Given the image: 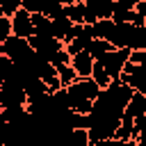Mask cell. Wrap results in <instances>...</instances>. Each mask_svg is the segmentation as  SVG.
I'll list each match as a JSON object with an SVG mask.
<instances>
[{"instance_id": "1", "label": "cell", "mask_w": 146, "mask_h": 146, "mask_svg": "<svg viewBox=\"0 0 146 146\" xmlns=\"http://www.w3.org/2000/svg\"><path fill=\"white\" fill-rule=\"evenodd\" d=\"M66 91H68V107L75 110L78 105H82V103H87V100L96 103V98H98V94H100V87H98L91 78H80V80L73 82Z\"/></svg>"}, {"instance_id": "2", "label": "cell", "mask_w": 146, "mask_h": 146, "mask_svg": "<svg viewBox=\"0 0 146 146\" xmlns=\"http://www.w3.org/2000/svg\"><path fill=\"white\" fill-rule=\"evenodd\" d=\"M132 89L128 87V84H123V82H112L107 89H103L100 94H98V100H103L105 105H110V107H114V110H121V112H125V105L130 103V98H132Z\"/></svg>"}, {"instance_id": "3", "label": "cell", "mask_w": 146, "mask_h": 146, "mask_svg": "<svg viewBox=\"0 0 146 146\" xmlns=\"http://www.w3.org/2000/svg\"><path fill=\"white\" fill-rule=\"evenodd\" d=\"M27 43H30V48L36 52V57L43 59V62H52L55 55H57L59 50H64V43L57 41L55 36H41V34H34V36L27 39Z\"/></svg>"}, {"instance_id": "4", "label": "cell", "mask_w": 146, "mask_h": 146, "mask_svg": "<svg viewBox=\"0 0 146 146\" xmlns=\"http://www.w3.org/2000/svg\"><path fill=\"white\" fill-rule=\"evenodd\" d=\"M130 52H132V50H128V48H114V50H110V52L100 59V64H103V68L107 71V75L112 78V82H116V80L121 78L123 66L130 62Z\"/></svg>"}, {"instance_id": "5", "label": "cell", "mask_w": 146, "mask_h": 146, "mask_svg": "<svg viewBox=\"0 0 146 146\" xmlns=\"http://www.w3.org/2000/svg\"><path fill=\"white\" fill-rule=\"evenodd\" d=\"M119 82H123V84H128L132 91L146 96V66H137V64H130V62H128V64L123 66V73H121Z\"/></svg>"}, {"instance_id": "6", "label": "cell", "mask_w": 146, "mask_h": 146, "mask_svg": "<svg viewBox=\"0 0 146 146\" xmlns=\"http://www.w3.org/2000/svg\"><path fill=\"white\" fill-rule=\"evenodd\" d=\"M27 105V94L23 87L11 84V82H2L0 84V107H25Z\"/></svg>"}, {"instance_id": "7", "label": "cell", "mask_w": 146, "mask_h": 146, "mask_svg": "<svg viewBox=\"0 0 146 146\" xmlns=\"http://www.w3.org/2000/svg\"><path fill=\"white\" fill-rule=\"evenodd\" d=\"M11 32L18 39H30L34 36V25H32V14H27L23 7L11 16Z\"/></svg>"}, {"instance_id": "8", "label": "cell", "mask_w": 146, "mask_h": 146, "mask_svg": "<svg viewBox=\"0 0 146 146\" xmlns=\"http://www.w3.org/2000/svg\"><path fill=\"white\" fill-rule=\"evenodd\" d=\"M135 25L130 23H114V32L110 36V43L114 48H128L132 50V41H135Z\"/></svg>"}, {"instance_id": "9", "label": "cell", "mask_w": 146, "mask_h": 146, "mask_svg": "<svg viewBox=\"0 0 146 146\" xmlns=\"http://www.w3.org/2000/svg\"><path fill=\"white\" fill-rule=\"evenodd\" d=\"M94 59H91V55L84 50V52H80V55H73L71 57V66H73V71L78 73V78H91V71H94Z\"/></svg>"}, {"instance_id": "10", "label": "cell", "mask_w": 146, "mask_h": 146, "mask_svg": "<svg viewBox=\"0 0 146 146\" xmlns=\"http://www.w3.org/2000/svg\"><path fill=\"white\" fill-rule=\"evenodd\" d=\"M50 21H52V36H55L57 41L66 43L68 34H71V30H73V23L66 18V14H64V11H62V14H57V16H52Z\"/></svg>"}, {"instance_id": "11", "label": "cell", "mask_w": 146, "mask_h": 146, "mask_svg": "<svg viewBox=\"0 0 146 146\" xmlns=\"http://www.w3.org/2000/svg\"><path fill=\"white\" fill-rule=\"evenodd\" d=\"M64 2V14L73 25H84V2L80 0H62Z\"/></svg>"}, {"instance_id": "12", "label": "cell", "mask_w": 146, "mask_h": 146, "mask_svg": "<svg viewBox=\"0 0 146 146\" xmlns=\"http://www.w3.org/2000/svg\"><path fill=\"white\" fill-rule=\"evenodd\" d=\"M84 5L96 14L98 21L112 18V14H114V0H84Z\"/></svg>"}, {"instance_id": "13", "label": "cell", "mask_w": 146, "mask_h": 146, "mask_svg": "<svg viewBox=\"0 0 146 146\" xmlns=\"http://www.w3.org/2000/svg\"><path fill=\"white\" fill-rule=\"evenodd\" d=\"M137 0H114V14L112 21L114 23H128V16L135 11Z\"/></svg>"}, {"instance_id": "14", "label": "cell", "mask_w": 146, "mask_h": 146, "mask_svg": "<svg viewBox=\"0 0 146 146\" xmlns=\"http://www.w3.org/2000/svg\"><path fill=\"white\" fill-rule=\"evenodd\" d=\"M125 116H130V119H139V116H144L146 114V96L144 94H132V98H130V103L125 105V112H123Z\"/></svg>"}, {"instance_id": "15", "label": "cell", "mask_w": 146, "mask_h": 146, "mask_svg": "<svg viewBox=\"0 0 146 146\" xmlns=\"http://www.w3.org/2000/svg\"><path fill=\"white\" fill-rule=\"evenodd\" d=\"M114 137L121 139V141H135V137H137V135H135V119H130V116L123 114V119H121Z\"/></svg>"}, {"instance_id": "16", "label": "cell", "mask_w": 146, "mask_h": 146, "mask_svg": "<svg viewBox=\"0 0 146 146\" xmlns=\"http://www.w3.org/2000/svg\"><path fill=\"white\" fill-rule=\"evenodd\" d=\"M110 50H114V46H112L110 41H103V39H94V41L89 43V48H87V52L91 55L94 62H100Z\"/></svg>"}, {"instance_id": "17", "label": "cell", "mask_w": 146, "mask_h": 146, "mask_svg": "<svg viewBox=\"0 0 146 146\" xmlns=\"http://www.w3.org/2000/svg\"><path fill=\"white\" fill-rule=\"evenodd\" d=\"M32 25H34V34L41 36H52V21L43 14H32Z\"/></svg>"}, {"instance_id": "18", "label": "cell", "mask_w": 146, "mask_h": 146, "mask_svg": "<svg viewBox=\"0 0 146 146\" xmlns=\"http://www.w3.org/2000/svg\"><path fill=\"white\" fill-rule=\"evenodd\" d=\"M112 32H114V21H112V18H105V21H96V23H94V36H96V39L110 41Z\"/></svg>"}, {"instance_id": "19", "label": "cell", "mask_w": 146, "mask_h": 146, "mask_svg": "<svg viewBox=\"0 0 146 146\" xmlns=\"http://www.w3.org/2000/svg\"><path fill=\"white\" fill-rule=\"evenodd\" d=\"M91 80H94V82L100 87V91H103V89H107V87L112 84V78L107 75V71L103 68V64H100V62H96V64H94V71H91Z\"/></svg>"}, {"instance_id": "20", "label": "cell", "mask_w": 146, "mask_h": 146, "mask_svg": "<svg viewBox=\"0 0 146 146\" xmlns=\"http://www.w3.org/2000/svg\"><path fill=\"white\" fill-rule=\"evenodd\" d=\"M57 73H59V84H62V89H68L73 82H78V80H80V78H78V73L73 71V66H71V64L59 66V68H57Z\"/></svg>"}, {"instance_id": "21", "label": "cell", "mask_w": 146, "mask_h": 146, "mask_svg": "<svg viewBox=\"0 0 146 146\" xmlns=\"http://www.w3.org/2000/svg\"><path fill=\"white\" fill-rule=\"evenodd\" d=\"M68 144H71V146H91V141H89V130H73L71 137H68Z\"/></svg>"}, {"instance_id": "22", "label": "cell", "mask_w": 146, "mask_h": 146, "mask_svg": "<svg viewBox=\"0 0 146 146\" xmlns=\"http://www.w3.org/2000/svg\"><path fill=\"white\" fill-rule=\"evenodd\" d=\"M11 71H14V62L7 55H0V84L11 75Z\"/></svg>"}, {"instance_id": "23", "label": "cell", "mask_w": 146, "mask_h": 146, "mask_svg": "<svg viewBox=\"0 0 146 146\" xmlns=\"http://www.w3.org/2000/svg\"><path fill=\"white\" fill-rule=\"evenodd\" d=\"M0 5H2V11H5L7 18H11L21 9V0H0Z\"/></svg>"}, {"instance_id": "24", "label": "cell", "mask_w": 146, "mask_h": 146, "mask_svg": "<svg viewBox=\"0 0 146 146\" xmlns=\"http://www.w3.org/2000/svg\"><path fill=\"white\" fill-rule=\"evenodd\" d=\"M14 32H11V18H7V16H2L0 18V41L5 43L9 36H11Z\"/></svg>"}, {"instance_id": "25", "label": "cell", "mask_w": 146, "mask_h": 146, "mask_svg": "<svg viewBox=\"0 0 146 146\" xmlns=\"http://www.w3.org/2000/svg\"><path fill=\"white\" fill-rule=\"evenodd\" d=\"M130 64L146 66V50H132V52H130Z\"/></svg>"}, {"instance_id": "26", "label": "cell", "mask_w": 146, "mask_h": 146, "mask_svg": "<svg viewBox=\"0 0 146 146\" xmlns=\"http://www.w3.org/2000/svg\"><path fill=\"white\" fill-rule=\"evenodd\" d=\"M94 146H125V141L112 137V139H103V141H98V144H94Z\"/></svg>"}, {"instance_id": "27", "label": "cell", "mask_w": 146, "mask_h": 146, "mask_svg": "<svg viewBox=\"0 0 146 146\" xmlns=\"http://www.w3.org/2000/svg\"><path fill=\"white\" fill-rule=\"evenodd\" d=\"M135 11H137L139 16H144V18H146V0H137V5H135Z\"/></svg>"}, {"instance_id": "28", "label": "cell", "mask_w": 146, "mask_h": 146, "mask_svg": "<svg viewBox=\"0 0 146 146\" xmlns=\"http://www.w3.org/2000/svg\"><path fill=\"white\" fill-rule=\"evenodd\" d=\"M137 146H146V132H141V135H137Z\"/></svg>"}, {"instance_id": "29", "label": "cell", "mask_w": 146, "mask_h": 146, "mask_svg": "<svg viewBox=\"0 0 146 146\" xmlns=\"http://www.w3.org/2000/svg\"><path fill=\"white\" fill-rule=\"evenodd\" d=\"M0 55H5V43L0 41Z\"/></svg>"}, {"instance_id": "30", "label": "cell", "mask_w": 146, "mask_h": 146, "mask_svg": "<svg viewBox=\"0 0 146 146\" xmlns=\"http://www.w3.org/2000/svg\"><path fill=\"white\" fill-rule=\"evenodd\" d=\"M2 16H5V11H2V5H0V18H2Z\"/></svg>"}]
</instances>
